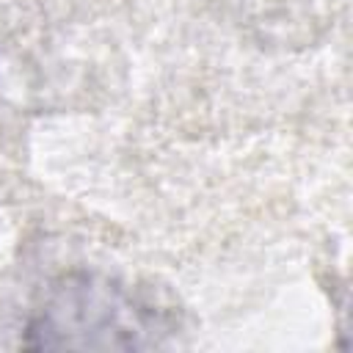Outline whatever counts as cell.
I'll list each match as a JSON object with an SVG mask.
<instances>
[{"instance_id":"cell-1","label":"cell","mask_w":353,"mask_h":353,"mask_svg":"<svg viewBox=\"0 0 353 353\" xmlns=\"http://www.w3.org/2000/svg\"><path fill=\"white\" fill-rule=\"evenodd\" d=\"M165 317L124 284L94 276H61L25 328L28 347H154Z\"/></svg>"}]
</instances>
